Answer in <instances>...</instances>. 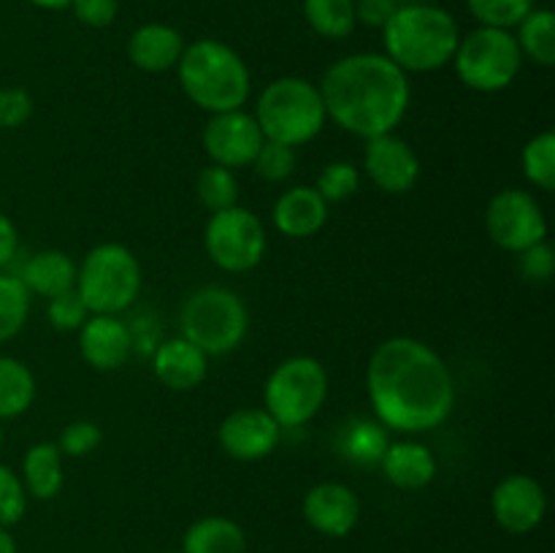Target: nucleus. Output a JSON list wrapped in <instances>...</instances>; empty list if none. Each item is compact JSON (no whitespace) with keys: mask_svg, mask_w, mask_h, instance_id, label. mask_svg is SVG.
<instances>
[{"mask_svg":"<svg viewBox=\"0 0 555 553\" xmlns=\"http://www.w3.org/2000/svg\"><path fill=\"white\" fill-rule=\"evenodd\" d=\"M399 5V0H356V20L361 22V25L383 30Z\"/></svg>","mask_w":555,"mask_h":553,"instance_id":"obj_41","label":"nucleus"},{"mask_svg":"<svg viewBox=\"0 0 555 553\" xmlns=\"http://www.w3.org/2000/svg\"><path fill=\"white\" fill-rule=\"evenodd\" d=\"M76 271H79V266L68 253H63V249H41V253L25 260L16 276L25 282L30 296L36 293V296L52 298L76 287Z\"/></svg>","mask_w":555,"mask_h":553,"instance_id":"obj_22","label":"nucleus"},{"mask_svg":"<svg viewBox=\"0 0 555 553\" xmlns=\"http://www.w3.org/2000/svg\"><path fill=\"white\" fill-rule=\"evenodd\" d=\"M36 401V374L20 358L0 356V421L25 415Z\"/></svg>","mask_w":555,"mask_h":553,"instance_id":"obj_25","label":"nucleus"},{"mask_svg":"<svg viewBox=\"0 0 555 553\" xmlns=\"http://www.w3.org/2000/svg\"><path fill=\"white\" fill-rule=\"evenodd\" d=\"M47 318L52 323V329L79 331L85 325V320L90 318V309L85 307L76 287H70V291L60 293V296L47 298Z\"/></svg>","mask_w":555,"mask_h":553,"instance_id":"obj_36","label":"nucleus"},{"mask_svg":"<svg viewBox=\"0 0 555 553\" xmlns=\"http://www.w3.org/2000/svg\"><path fill=\"white\" fill-rule=\"evenodd\" d=\"M179 87L190 103L209 114L236 112L253 95V74L242 54L217 38L188 43L177 63Z\"/></svg>","mask_w":555,"mask_h":553,"instance_id":"obj_4","label":"nucleus"},{"mask_svg":"<svg viewBox=\"0 0 555 553\" xmlns=\"http://www.w3.org/2000/svg\"><path fill=\"white\" fill-rule=\"evenodd\" d=\"M179 553H182V551H179Z\"/></svg>","mask_w":555,"mask_h":553,"instance_id":"obj_46","label":"nucleus"},{"mask_svg":"<svg viewBox=\"0 0 555 553\" xmlns=\"http://www.w3.org/2000/svg\"><path fill=\"white\" fill-rule=\"evenodd\" d=\"M304 518L318 535L347 537L361 520V499L345 483H318L304 497Z\"/></svg>","mask_w":555,"mask_h":553,"instance_id":"obj_16","label":"nucleus"},{"mask_svg":"<svg viewBox=\"0 0 555 553\" xmlns=\"http://www.w3.org/2000/svg\"><path fill=\"white\" fill-rule=\"evenodd\" d=\"M358 188H361V168L350 160L328 163L320 171L318 184H314V190L323 195L325 204H341V201L352 198Z\"/></svg>","mask_w":555,"mask_h":553,"instance_id":"obj_33","label":"nucleus"},{"mask_svg":"<svg viewBox=\"0 0 555 553\" xmlns=\"http://www.w3.org/2000/svg\"><path fill=\"white\" fill-rule=\"evenodd\" d=\"M453 68L461 85L475 92H502L513 87L524 68V54L513 30L477 25L461 36L453 54Z\"/></svg>","mask_w":555,"mask_h":553,"instance_id":"obj_8","label":"nucleus"},{"mask_svg":"<svg viewBox=\"0 0 555 553\" xmlns=\"http://www.w3.org/2000/svg\"><path fill=\"white\" fill-rule=\"evenodd\" d=\"M304 20L318 36L339 41L356 30V0H304Z\"/></svg>","mask_w":555,"mask_h":553,"instance_id":"obj_28","label":"nucleus"},{"mask_svg":"<svg viewBox=\"0 0 555 553\" xmlns=\"http://www.w3.org/2000/svg\"><path fill=\"white\" fill-rule=\"evenodd\" d=\"M184 38L177 27L163 22H146L128 38V60L144 74H166L177 68L184 52Z\"/></svg>","mask_w":555,"mask_h":553,"instance_id":"obj_20","label":"nucleus"},{"mask_svg":"<svg viewBox=\"0 0 555 553\" xmlns=\"http://www.w3.org/2000/svg\"><path fill=\"white\" fill-rule=\"evenodd\" d=\"M253 117L263 130V139L280 141L293 150L318 139L328 123L320 87L301 76H282L266 85Z\"/></svg>","mask_w":555,"mask_h":553,"instance_id":"obj_5","label":"nucleus"},{"mask_svg":"<svg viewBox=\"0 0 555 553\" xmlns=\"http://www.w3.org/2000/svg\"><path fill=\"white\" fill-rule=\"evenodd\" d=\"M466 5H469V14L475 16L477 25L513 30L534 9V0H466Z\"/></svg>","mask_w":555,"mask_h":553,"instance_id":"obj_32","label":"nucleus"},{"mask_svg":"<svg viewBox=\"0 0 555 553\" xmlns=\"http://www.w3.org/2000/svg\"><path fill=\"white\" fill-rule=\"evenodd\" d=\"M520 271H524L529 280L547 282L555 271V255L551 242H540L534 247L524 249L520 253Z\"/></svg>","mask_w":555,"mask_h":553,"instance_id":"obj_40","label":"nucleus"},{"mask_svg":"<svg viewBox=\"0 0 555 553\" xmlns=\"http://www.w3.org/2000/svg\"><path fill=\"white\" fill-rule=\"evenodd\" d=\"M144 285L133 249L119 242L95 244L76 271V293L90 314H119L135 304Z\"/></svg>","mask_w":555,"mask_h":553,"instance_id":"obj_6","label":"nucleus"},{"mask_svg":"<svg viewBox=\"0 0 555 553\" xmlns=\"http://www.w3.org/2000/svg\"><path fill=\"white\" fill-rule=\"evenodd\" d=\"M204 247L211 263L228 274H247L258 269L269 249V236L258 215L244 206L211 211L204 228Z\"/></svg>","mask_w":555,"mask_h":553,"instance_id":"obj_10","label":"nucleus"},{"mask_svg":"<svg viewBox=\"0 0 555 553\" xmlns=\"http://www.w3.org/2000/svg\"><path fill=\"white\" fill-rule=\"evenodd\" d=\"M520 54L524 60L529 57L531 63L540 68H553L555 65V14L551 9H531L529 14L520 20L518 33H515Z\"/></svg>","mask_w":555,"mask_h":553,"instance_id":"obj_26","label":"nucleus"},{"mask_svg":"<svg viewBox=\"0 0 555 553\" xmlns=\"http://www.w3.org/2000/svg\"><path fill=\"white\" fill-rule=\"evenodd\" d=\"M271 217H274V228L285 239H312L328 222V204L314 188L296 184L274 201Z\"/></svg>","mask_w":555,"mask_h":553,"instance_id":"obj_18","label":"nucleus"},{"mask_svg":"<svg viewBox=\"0 0 555 553\" xmlns=\"http://www.w3.org/2000/svg\"><path fill=\"white\" fill-rule=\"evenodd\" d=\"M486 231L504 253L520 255L534 244L547 242V217L534 193L504 188L488 201Z\"/></svg>","mask_w":555,"mask_h":553,"instance_id":"obj_11","label":"nucleus"},{"mask_svg":"<svg viewBox=\"0 0 555 553\" xmlns=\"http://www.w3.org/2000/svg\"><path fill=\"white\" fill-rule=\"evenodd\" d=\"M520 168L531 188L542 190V193H553L555 190V133L553 130H542L534 139L526 141L524 152H520Z\"/></svg>","mask_w":555,"mask_h":553,"instance_id":"obj_29","label":"nucleus"},{"mask_svg":"<svg viewBox=\"0 0 555 553\" xmlns=\"http://www.w3.org/2000/svg\"><path fill=\"white\" fill-rule=\"evenodd\" d=\"M379 470H383L385 480L399 491H423L434 483L439 466L426 445L415 442V439H399V442L388 445L383 461H379Z\"/></svg>","mask_w":555,"mask_h":553,"instance_id":"obj_21","label":"nucleus"},{"mask_svg":"<svg viewBox=\"0 0 555 553\" xmlns=\"http://www.w3.org/2000/svg\"><path fill=\"white\" fill-rule=\"evenodd\" d=\"M79 352L98 372H117L133 352V334L119 314H90L79 329Z\"/></svg>","mask_w":555,"mask_h":553,"instance_id":"obj_17","label":"nucleus"},{"mask_svg":"<svg viewBox=\"0 0 555 553\" xmlns=\"http://www.w3.org/2000/svg\"><path fill=\"white\" fill-rule=\"evenodd\" d=\"M491 513L509 535H529L540 529L547 513V493L531 475H507L491 493Z\"/></svg>","mask_w":555,"mask_h":553,"instance_id":"obj_14","label":"nucleus"},{"mask_svg":"<svg viewBox=\"0 0 555 553\" xmlns=\"http://www.w3.org/2000/svg\"><path fill=\"white\" fill-rule=\"evenodd\" d=\"M63 453H60L57 442L30 445L22 459V486H25L27 497L49 502L63 491Z\"/></svg>","mask_w":555,"mask_h":553,"instance_id":"obj_23","label":"nucleus"},{"mask_svg":"<svg viewBox=\"0 0 555 553\" xmlns=\"http://www.w3.org/2000/svg\"><path fill=\"white\" fill-rule=\"evenodd\" d=\"M366 394L377 421L401 434L434 432L455 407L453 372L415 336H390L377 345L366 366Z\"/></svg>","mask_w":555,"mask_h":553,"instance_id":"obj_1","label":"nucleus"},{"mask_svg":"<svg viewBox=\"0 0 555 553\" xmlns=\"http://www.w3.org/2000/svg\"><path fill=\"white\" fill-rule=\"evenodd\" d=\"M27 513V491L11 466L0 464V526H14Z\"/></svg>","mask_w":555,"mask_h":553,"instance_id":"obj_35","label":"nucleus"},{"mask_svg":"<svg viewBox=\"0 0 555 553\" xmlns=\"http://www.w3.org/2000/svg\"><path fill=\"white\" fill-rule=\"evenodd\" d=\"M76 20L87 27H95V30H103V27L114 25L119 14V0H74L70 3Z\"/></svg>","mask_w":555,"mask_h":553,"instance_id":"obj_39","label":"nucleus"},{"mask_svg":"<svg viewBox=\"0 0 555 553\" xmlns=\"http://www.w3.org/2000/svg\"><path fill=\"white\" fill-rule=\"evenodd\" d=\"M182 553H247V535L225 515H206L188 526Z\"/></svg>","mask_w":555,"mask_h":553,"instance_id":"obj_24","label":"nucleus"},{"mask_svg":"<svg viewBox=\"0 0 555 553\" xmlns=\"http://www.w3.org/2000/svg\"><path fill=\"white\" fill-rule=\"evenodd\" d=\"M195 195H198L201 206L209 211L231 209L238 204V179L231 168H222L209 163L201 168L198 179H195Z\"/></svg>","mask_w":555,"mask_h":553,"instance_id":"obj_31","label":"nucleus"},{"mask_svg":"<svg viewBox=\"0 0 555 553\" xmlns=\"http://www.w3.org/2000/svg\"><path fill=\"white\" fill-rule=\"evenodd\" d=\"M421 157L412 150L410 141L396 133L366 139L363 150V173L377 190L388 195H404L421 182Z\"/></svg>","mask_w":555,"mask_h":553,"instance_id":"obj_13","label":"nucleus"},{"mask_svg":"<svg viewBox=\"0 0 555 553\" xmlns=\"http://www.w3.org/2000/svg\"><path fill=\"white\" fill-rule=\"evenodd\" d=\"M152 372L168 390H193L209 374V356L184 336L163 342L152 356Z\"/></svg>","mask_w":555,"mask_h":553,"instance_id":"obj_19","label":"nucleus"},{"mask_svg":"<svg viewBox=\"0 0 555 553\" xmlns=\"http://www.w3.org/2000/svg\"><path fill=\"white\" fill-rule=\"evenodd\" d=\"M33 5H38V9L43 11H63V9H70V3L74 0H30Z\"/></svg>","mask_w":555,"mask_h":553,"instance_id":"obj_43","label":"nucleus"},{"mask_svg":"<svg viewBox=\"0 0 555 553\" xmlns=\"http://www.w3.org/2000/svg\"><path fill=\"white\" fill-rule=\"evenodd\" d=\"M0 553H16V540L5 526H0Z\"/></svg>","mask_w":555,"mask_h":553,"instance_id":"obj_44","label":"nucleus"},{"mask_svg":"<svg viewBox=\"0 0 555 553\" xmlns=\"http://www.w3.org/2000/svg\"><path fill=\"white\" fill-rule=\"evenodd\" d=\"M318 87L325 117L361 139L396 133L410 112V74L383 52H358L336 60Z\"/></svg>","mask_w":555,"mask_h":553,"instance_id":"obj_2","label":"nucleus"},{"mask_svg":"<svg viewBox=\"0 0 555 553\" xmlns=\"http://www.w3.org/2000/svg\"><path fill=\"white\" fill-rule=\"evenodd\" d=\"M33 108H36V103L25 87H3L0 90V128H22L33 117Z\"/></svg>","mask_w":555,"mask_h":553,"instance_id":"obj_38","label":"nucleus"},{"mask_svg":"<svg viewBox=\"0 0 555 553\" xmlns=\"http://www.w3.org/2000/svg\"><path fill=\"white\" fill-rule=\"evenodd\" d=\"M263 130L244 108L211 114L204 128V150L215 166L247 168L263 146Z\"/></svg>","mask_w":555,"mask_h":553,"instance_id":"obj_12","label":"nucleus"},{"mask_svg":"<svg viewBox=\"0 0 555 553\" xmlns=\"http://www.w3.org/2000/svg\"><path fill=\"white\" fill-rule=\"evenodd\" d=\"M30 314V291L16 274L0 271V345L14 339Z\"/></svg>","mask_w":555,"mask_h":553,"instance_id":"obj_30","label":"nucleus"},{"mask_svg":"<svg viewBox=\"0 0 555 553\" xmlns=\"http://www.w3.org/2000/svg\"><path fill=\"white\" fill-rule=\"evenodd\" d=\"M0 445H3V432H0Z\"/></svg>","mask_w":555,"mask_h":553,"instance_id":"obj_45","label":"nucleus"},{"mask_svg":"<svg viewBox=\"0 0 555 553\" xmlns=\"http://www.w3.org/2000/svg\"><path fill=\"white\" fill-rule=\"evenodd\" d=\"M20 253V231H16L14 220L0 209V269L11 263Z\"/></svg>","mask_w":555,"mask_h":553,"instance_id":"obj_42","label":"nucleus"},{"mask_svg":"<svg viewBox=\"0 0 555 553\" xmlns=\"http://www.w3.org/2000/svg\"><path fill=\"white\" fill-rule=\"evenodd\" d=\"M182 336L206 356H228L249 331L247 304L231 287L206 285L190 293L182 307Z\"/></svg>","mask_w":555,"mask_h":553,"instance_id":"obj_7","label":"nucleus"},{"mask_svg":"<svg viewBox=\"0 0 555 553\" xmlns=\"http://www.w3.org/2000/svg\"><path fill=\"white\" fill-rule=\"evenodd\" d=\"M103 442V432L95 421H74L60 432L57 448L63 455L70 459H85L98 445Z\"/></svg>","mask_w":555,"mask_h":553,"instance_id":"obj_37","label":"nucleus"},{"mask_svg":"<svg viewBox=\"0 0 555 553\" xmlns=\"http://www.w3.org/2000/svg\"><path fill=\"white\" fill-rule=\"evenodd\" d=\"M328 399V372L312 356H291L276 363L263 385V410L280 428H301Z\"/></svg>","mask_w":555,"mask_h":553,"instance_id":"obj_9","label":"nucleus"},{"mask_svg":"<svg viewBox=\"0 0 555 553\" xmlns=\"http://www.w3.org/2000/svg\"><path fill=\"white\" fill-rule=\"evenodd\" d=\"M390 439L379 421H350L339 437V450L361 466H379Z\"/></svg>","mask_w":555,"mask_h":553,"instance_id":"obj_27","label":"nucleus"},{"mask_svg":"<svg viewBox=\"0 0 555 553\" xmlns=\"http://www.w3.org/2000/svg\"><path fill=\"white\" fill-rule=\"evenodd\" d=\"M461 27L450 11L434 3H401L383 27L385 57L404 74H434L453 63Z\"/></svg>","mask_w":555,"mask_h":553,"instance_id":"obj_3","label":"nucleus"},{"mask_svg":"<svg viewBox=\"0 0 555 553\" xmlns=\"http://www.w3.org/2000/svg\"><path fill=\"white\" fill-rule=\"evenodd\" d=\"M220 448L236 461H260L276 450L282 428L263 407H238L217 428Z\"/></svg>","mask_w":555,"mask_h":553,"instance_id":"obj_15","label":"nucleus"},{"mask_svg":"<svg viewBox=\"0 0 555 553\" xmlns=\"http://www.w3.org/2000/svg\"><path fill=\"white\" fill-rule=\"evenodd\" d=\"M296 163L298 157L293 146L266 139L263 146L258 150V155H255L253 168L260 179L274 184V182H285V179H291V173L296 171Z\"/></svg>","mask_w":555,"mask_h":553,"instance_id":"obj_34","label":"nucleus"}]
</instances>
